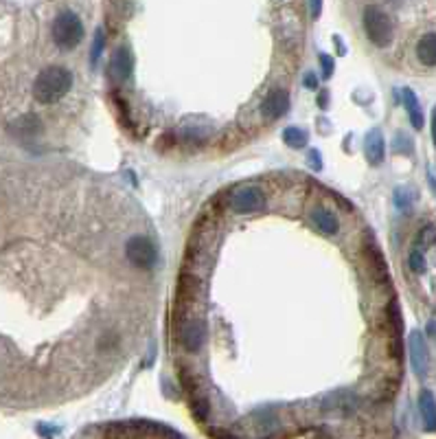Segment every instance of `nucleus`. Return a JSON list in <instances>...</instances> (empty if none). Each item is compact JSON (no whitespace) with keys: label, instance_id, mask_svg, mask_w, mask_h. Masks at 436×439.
<instances>
[{"label":"nucleus","instance_id":"obj_1","mask_svg":"<svg viewBox=\"0 0 436 439\" xmlns=\"http://www.w3.org/2000/svg\"><path fill=\"white\" fill-rule=\"evenodd\" d=\"M70 88H73V73L64 66H49L33 81V97L44 106L58 103Z\"/></svg>","mask_w":436,"mask_h":439},{"label":"nucleus","instance_id":"obj_2","mask_svg":"<svg viewBox=\"0 0 436 439\" xmlns=\"http://www.w3.org/2000/svg\"><path fill=\"white\" fill-rule=\"evenodd\" d=\"M53 42L64 51H73L79 47L83 38V24L77 13L73 11H62L53 22Z\"/></svg>","mask_w":436,"mask_h":439},{"label":"nucleus","instance_id":"obj_3","mask_svg":"<svg viewBox=\"0 0 436 439\" xmlns=\"http://www.w3.org/2000/svg\"><path fill=\"white\" fill-rule=\"evenodd\" d=\"M364 31H367V38L371 40V42L379 49H384L392 42V33H395V29H392V20L388 18V13L382 11L379 7L375 5H369L367 9H364Z\"/></svg>","mask_w":436,"mask_h":439},{"label":"nucleus","instance_id":"obj_4","mask_svg":"<svg viewBox=\"0 0 436 439\" xmlns=\"http://www.w3.org/2000/svg\"><path fill=\"white\" fill-rule=\"evenodd\" d=\"M125 255L128 262L140 270H149L158 262V249L147 235H134L125 244Z\"/></svg>","mask_w":436,"mask_h":439},{"label":"nucleus","instance_id":"obj_5","mask_svg":"<svg viewBox=\"0 0 436 439\" xmlns=\"http://www.w3.org/2000/svg\"><path fill=\"white\" fill-rule=\"evenodd\" d=\"M230 209L235 213H257V211H263L265 209V194L255 185L237 189L235 194L230 196Z\"/></svg>","mask_w":436,"mask_h":439},{"label":"nucleus","instance_id":"obj_6","mask_svg":"<svg viewBox=\"0 0 436 439\" xmlns=\"http://www.w3.org/2000/svg\"><path fill=\"white\" fill-rule=\"evenodd\" d=\"M410 363H412V369L417 372L419 378L428 376L430 354H428V342H426V338H424V334H421V332H412L410 334Z\"/></svg>","mask_w":436,"mask_h":439},{"label":"nucleus","instance_id":"obj_7","mask_svg":"<svg viewBox=\"0 0 436 439\" xmlns=\"http://www.w3.org/2000/svg\"><path fill=\"white\" fill-rule=\"evenodd\" d=\"M290 110V94L283 88H274L261 103V115L265 119H280Z\"/></svg>","mask_w":436,"mask_h":439},{"label":"nucleus","instance_id":"obj_8","mask_svg":"<svg viewBox=\"0 0 436 439\" xmlns=\"http://www.w3.org/2000/svg\"><path fill=\"white\" fill-rule=\"evenodd\" d=\"M204 336H206V327L202 321H191L185 325V329H182V334H180V342H182V347H185L187 351L195 354V351H200L202 345H204Z\"/></svg>","mask_w":436,"mask_h":439},{"label":"nucleus","instance_id":"obj_9","mask_svg":"<svg viewBox=\"0 0 436 439\" xmlns=\"http://www.w3.org/2000/svg\"><path fill=\"white\" fill-rule=\"evenodd\" d=\"M9 132L20 141H31L42 132V121L35 115H24L9 126Z\"/></svg>","mask_w":436,"mask_h":439},{"label":"nucleus","instance_id":"obj_10","mask_svg":"<svg viewBox=\"0 0 436 439\" xmlns=\"http://www.w3.org/2000/svg\"><path fill=\"white\" fill-rule=\"evenodd\" d=\"M309 220H312V224L316 226L318 233H322V235H335L337 231H340V220H337V215L325 207H316L312 211V215H309Z\"/></svg>","mask_w":436,"mask_h":439},{"label":"nucleus","instance_id":"obj_11","mask_svg":"<svg viewBox=\"0 0 436 439\" xmlns=\"http://www.w3.org/2000/svg\"><path fill=\"white\" fill-rule=\"evenodd\" d=\"M364 154H367V160L371 165H382L384 154H386V143H384V134L377 128H373L367 139H364Z\"/></svg>","mask_w":436,"mask_h":439},{"label":"nucleus","instance_id":"obj_12","mask_svg":"<svg viewBox=\"0 0 436 439\" xmlns=\"http://www.w3.org/2000/svg\"><path fill=\"white\" fill-rule=\"evenodd\" d=\"M112 75H115V79L119 81H125L130 75H132V68H134V60H132V53L130 49H119L115 55H112Z\"/></svg>","mask_w":436,"mask_h":439},{"label":"nucleus","instance_id":"obj_13","mask_svg":"<svg viewBox=\"0 0 436 439\" xmlns=\"http://www.w3.org/2000/svg\"><path fill=\"white\" fill-rule=\"evenodd\" d=\"M419 413L424 417V424L428 431H436V400L432 391L424 389L419 395Z\"/></svg>","mask_w":436,"mask_h":439},{"label":"nucleus","instance_id":"obj_14","mask_svg":"<svg viewBox=\"0 0 436 439\" xmlns=\"http://www.w3.org/2000/svg\"><path fill=\"white\" fill-rule=\"evenodd\" d=\"M417 58L424 66H436V33H426L419 40Z\"/></svg>","mask_w":436,"mask_h":439},{"label":"nucleus","instance_id":"obj_15","mask_svg":"<svg viewBox=\"0 0 436 439\" xmlns=\"http://www.w3.org/2000/svg\"><path fill=\"white\" fill-rule=\"evenodd\" d=\"M401 99H403V106L408 110V117H410V123L414 126V130H421L424 128V113H421V103L417 99V94L410 88H403Z\"/></svg>","mask_w":436,"mask_h":439},{"label":"nucleus","instance_id":"obj_16","mask_svg":"<svg viewBox=\"0 0 436 439\" xmlns=\"http://www.w3.org/2000/svg\"><path fill=\"white\" fill-rule=\"evenodd\" d=\"M355 408V400H353V395L351 393H344V391H340V393H331L329 397H327V402H325V411H329V413H340V415H346V413H351V411Z\"/></svg>","mask_w":436,"mask_h":439},{"label":"nucleus","instance_id":"obj_17","mask_svg":"<svg viewBox=\"0 0 436 439\" xmlns=\"http://www.w3.org/2000/svg\"><path fill=\"white\" fill-rule=\"evenodd\" d=\"M283 141L290 145V147H294V149H301V147H305V143L309 141V134L303 130V128H287L285 132H283Z\"/></svg>","mask_w":436,"mask_h":439},{"label":"nucleus","instance_id":"obj_18","mask_svg":"<svg viewBox=\"0 0 436 439\" xmlns=\"http://www.w3.org/2000/svg\"><path fill=\"white\" fill-rule=\"evenodd\" d=\"M432 244H436V226L428 224V226H424L419 231L414 246H417V249H421V251H426L428 246H432Z\"/></svg>","mask_w":436,"mask_h":439},{"label":"nucleus","instance_id":"obj_19","mask_svg":"<svg viewBox=\"0 0 436 439\" xmlns=\"http://www.w3.org/2000/svg\"><path fill=\"white\" fill-rule=\"evenodd\" d=\"M408 264H410V268H412V272H417V274H421V272H426V268H428V262H426V255H424V251L421 249H414L410 251V257H408Z\"/></svg>","mask_w":436,"mask_h":439},{"label":"nucleus","instance_id":"obj_20","mask_svg":"<svg viewBox=\"0 0 436 439\" xmlns=\"http://www.w3.org/2000/svg\"><path fill=\"white\" fill-rule=\"evenodd\" d=\"M103 44H106L103 29H97V31H94V40H92V49H90V64H92V66L97 64V60L101 58V53H103Z\"/></svg>","mask_w":436,"mask_h":439},{"label":"nucleus","instance_id":"obj_21","mask_svg":"<svg viewBox=\"0 0 436 439\" xmlns=\"http://www.w3.org/2000/svg\"><path fill=\"white\" fill-rule=\"evenodd\" d=\"M320 66H322V77L329 79L335 71V64H333V58L327 53H320Z\"/></svg>","mask_w":436,"mask_h":439},{"label":"nucleus","instance_id":"obj_22","mask_svg":"<svg viewBox=\"0 0 436 439\" xmlns=\"http://www.w3.org/2000/svg\"><path fill=\"white\" fill-rule=\"evenodd\" d=\"M193 413L198 420H206L208 417V402L206 400H198L193 404Z\"/></svg>","mask_w":436,"mask_h":439},{"label":"nucleus","instance_id":"obj_23","mask_svg":"<svg viewBox=\"0 0 436 439\" xmlns=\"http://www.w3.org/2000/svg\"><path fill=\"white\" fill-rule=\"evenodd\" d=\"M309 13H312L314 20H318L322 13V0H309Z\"/></svg>","mask_w":436,"mask_h":439},{"label":"nucleus","instance_id":"obj_24","mask_svg":"<svg viewBox=\"0 0 436 439\" xmlns=\"http://www.w3.org/2000/svg\"><path fill=\"white\" fill-rule=\"evenodd\" d=\"M303 84H305V88H309V90H316V88H318V77H316L312 71H309V73L303 77Z\"/></svg>","mask_w":436,"mask_h":439},{"label":"nucleus","instance_id":"obj_25","mask_svg":"<svg viewBox=\"0 0 436 439\" xmlns=\"http://www.w3.org/2000/svg\"><path fill=\"white\" fill-rule=\"evenodd\" d=\"M307 163H312V167H314V169H322V163H320V154H318V149H312V152H309Z\"/></svg>","mask_w":436,"mask_h":439},{"label":"nucleus","instance_id":"obj_26","mask_svg":"<svg viewBox=\"0 0 436 439\" xmlns=\"http://www.w3.org/2000/svg\"><path fill=\"white\" fill-rule=\"evenodd\" d=\"M432 139L436 145V106H434V113H432Z\"/></svg>","mask_w":436,"mask_h":439},{"label":"nucleus","instance_id":"obj_27","mask_svg":"<svg viewBox=\"0 0 436 439\" xmlns=\"http://www.w3.org/2000/svg\"><path fill=\"white\" fill-rule=\"evenodd\" d=\"M428 181H430V187H432V191H434V196H436V174H428Z\"/></svg>","mask_w":436,"mask_h":439}]
</instances>
